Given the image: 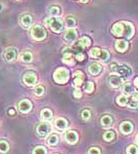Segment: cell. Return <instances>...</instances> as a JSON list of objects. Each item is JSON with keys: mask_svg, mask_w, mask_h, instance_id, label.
<instances>
[{"mask_svg": "<svg viewBox=\"0 0 138 154\" xmlns=\"http://www.w3.org/2000/svg\"><path fill=\"white\" fill-rule=\"evenodd\" d=\"M79 1H81V2H84V3H86V2H88V0H79Z\"/></svg>", "mask_w": 138, "mask_h": 154, "instance_id": "cell-46", "label": "cell"}, {"mask_svg": "<svg viewBox=\"0 0 138 154\" xmlns=\"http://www.w3.org/2000/svg\"><path fill=\"white\" fill-rule=\"evenodd\" d=\"M33 154H47V150H46V148L42 147V146H38V147L34 148Z\"/></svg>", "mask_w": 138, "mask_h": 154, "instance_id": "cell-33", "label": "cell"}, {"mask_svg": "<svg viewBox=\"0 0 138 154\" xmlns=\"http://www.w3.org/2000/svg\"><path fill=\"white\" fill-rule=\"evenodd\" d=\"M34 94L36 96H38V97H41L44 94V88H43V86H41V85L36 86V88H34Z\"/></svg>", "mask_w": 138, "mask_h": 154, "instance_id": "cell-32", "label": "cell"}, {"mask_svg": "<svg viewBox=\"0 0 138 154\" xmlns=\"http://www.w3.org/2000/svg\"><path fill=\"white\" fill-rule=\"evenodd\" d=\"M74 77H84V74H82V71H75Z\"/></svg>", "mask_w": 138, "mask_h": 154, "instance_id": "cell-43", "label": "cell"}, {"mask_svg": "<svg viewBox=\"0 0 138 154\" xmlns=\"http://www.w3.org/2000/svg\"><path fill=\"white\" fill-rule=\"evenodd\" d=\"M128 46H129V44H128V41L127 40H117L115 42V48L117 49L119 51H121V53H124V51H126L128 49Z\"/></svg>", "mask_w": 138, "mask_h": 154, "instance_id": "cell-16", "label": "cell"}, {"mask_svg": "<svg viewBox=\"0 0 138 154\" xmlns=\"http://www.w3.org/2000/svg\"><path fill=\"white\" fill-rule=\"evenodd\" d=\"M109 59V53L107 51H104V49H102L101 54H100L99 58H98V60H100V61L102 62H106L107 60Z\"/></svg>", "mask_w": 138, "mask_h": 154, "instance_id": "cell-29", "label": "cell"}, {"mask_svg": "<svg viewBox=\"0 0 138 154\" xmlns=\"http://www.w3.org/2000/svg\"><path fill=\"white\" fill-rule=\"evenodd\" d=\"M133 130V125H131V122L129 121H124V122L121 125V131L125 135H128L130 134Z\"/></svg>", "mask_w": 138, "mask_h": 154, "instance_id": "cell-17", "label": "cell"}, {"mask_svg": "<svg viewBox=\"0 0 138 154\" xmlns=\"http://www.w3.org/2000/svg\"><path fill=\"white\" fill-rule=\"evenodd\" d=\"M73 96H74V98H76V99H81L82 98V91H81V89H79V88L75 89V91H73Z\"/></svg>", "mask_w": 138, "mask_h": 154, "instance_id": "cell-38", "label": "cell"}, {"mask_svg": "<svg viewBox=\"0 0 138 154\" xmlns=\"http://www.w3.org/2000/svg\"><path fill=\"white\" fill-rule=\"evenodd\" d=\"M20 59H21L22 62H24V63H30V62H32V60H33V56H32L31 53H28V51H25L20 56Z\"/></svg>", "mask_w": 138, "mask_h": 154, "instance_id": "cell-19", "label": "cell"}, {"mask_svg": "<svg viewBox=\"0 0 138 154\" xmlns=\"http://www.w3.org/2000/svg\"><path fill=\"white\" fill-rule=\"evenodd\" d=\"M114 139V133L111 131H107L106 133L104 134V140L109 142V141H112Z\"/></svg>", "mask_w": 138, "mask_h": 154, "instance_id": "cell-30", "label": "cell"}, {"mask_svg": "<svg viewBox=\"0 0 138 154\" xmlns=\"http://www.w3.org/2000/svg\"><path fill=\"white\" fill-rule=\"evenodd\" d=\"M30 35L36 41H41L47 37V31L40 25H36L30 31Z\"/></svg>", "mask_w": 138, "mask_h": 154, "instance_id": "cell-4", "label": "cell"}, {"mask_svg": "<svg viewBox=\"0 0 138 154\" xmlns=\"http://www.w3.org/2000/svg\"><path fill=\"white\" fill-rule=\"evenodd\" d=\"M102 71V66L98 63H92L89 66V72L92 75H98Z\"/></svg>", "mask_w": 138, "mask_h": 154, "instance_id": "cell-15", "label": "cell"}, {"mask_svg": "<svg viewBox=\"0 0 138 154\" xmlns=\"http://www.w3.org/2000/svg\"><path fill=\"white\" fill-rule=\"evenodd\" d=\"M127 153L128 154H138V148L135 145L129 146L127 149Z\"/></svg>", "mask_w": 138, "mask_h": 154, "instance_id": "cell-34", "label": "cell"}, {"mask_svg": "<svg viewBox=\"0 0 138 154\" xmlns=\"http://www.w3.org/2000/svg\"><path fill=\"white\" fill-rule=\"evenodd\" d=\"M123 82V79L119 75H111L108 78V83L111 88H119Z\"/></svg>", "mask_w": 138, "mask_h": 154, "instance_id": "cell-13", "label": "cell"}, {"mask_svg": "<svg viewBox=\"0 0 138 154\" xmlns=\"http://www.w3.org/2000/svg\"><path fill=\"white\" fill-rule=\"evenodd\" d=\"M117 73H119V76L121 77L123 80H127V79L130 78L132 74L131 69L129 68L127 65H123V66H119L117 69Z\"/></svg>", "mask_w": 138, "mask_h": 154, "instance_id": "cell-5", "label": "cell"}, {"mask_svg": "<svg viewBox=\"0 0 138 154\" xmlns=\"http://www.w3.org/2000/svg\"><path fill=\"white\" fill-rule=\"evenodd\" d=\"M32 22H33V19L30 14H23L20 19V23H21L22 27L25 29H28L31 27L32 25Z\"/></svg>", "mask_w": 138, "mask_h": 154, "instance_id": "cell-12", "label": "cell"}, {"mask_svg": "<svg viewBox=\"0 0 138 154\" xmlns=\"http://www.w3.org/2000/svg\"><path fill=\"white\" fill-rule=\"evenodd\" d=\"M60 12H61V11H60V7H58V6H51L49 8V14L53 17L59 16Z\"/></svg>", "mask_w": 138, "mask_h": 154, "instance_id": "cell-27", "label": "cell"}, {"mask_svg": "<svg viewBox=\"0 0 138 154\" xmlns=\"http://www.w3.org/2000/svg\"><path fill=\"white\" fill-rule=\"evenodd\" d=\"M18 57V51L14 48H8L5 49L3 54V58L6 62H12L17 59Z\"/></svg>", "mask_w": 138, "mask_h": 154, "instance_id": "cell-7", "label": "cell"}, {"mask_svg": "<svg viewBox=\"0 0 138 154\" xmlns=\"http://www.w3.org/2000/svg\"><path fill=\"white\" fill-rule=\"evenodd\" d=\"M63 63H64V64H66V65L72 66V65L74 64L73 58H72V57H68V58H63Z\"/></svg>", "mask_w": 138, "mask_h": 154, "instance_id": "cell-37", "label": "cell"}, {"mask_svg": "<svg viewBox=\"0 0 138 154\" xmlns=\"http://www.w3.org/2000/svg\"><path fill=\"white\" fill-rule=\"evenodd\" d=\"M2 11V5H0V11Z\"/></svg>", "mask_w": 138, "mask_h": 154, "instance_id": "cell-48", "label": "cell"}, {"mask_svg": "<svg viewBox=\"0 0 138 154\" xmlns=\"http://www.w3.org/2000/svg\"><path fill=\"white\" fill-rule=\"evenodd\" d=\"M101 51H102L101 48H94L91 49V51H90V56H91L92 58H94V59H98V58H99V56H100V54H101Z\"/></svg>", "mask_w": 138, "mask_h": 154, "instance_id": "cell-26", "label": "cell"}, {"mask_svg": "<svg viewBox=\"0 0 138 154\" xmlns=\"http://www.w3.org/2000/svg\"><path fill=\"white\" fill-rule=\"evenodd\" d=\"M19 110L21 113H29L32 109V104L29 100H22L19 103Z\"/></svg>", "mask_w": 138, "mask_h": 154, "instance_id": "cell-9", "label": "cell"}, {"mask_svg": "<svg viewBox=\"0 0 138 154\" xmlns=\"http://www.w3.org/2000/svg\"><path fill=\"white\" fill-rule=\"evenodd\" d=\"M101 123L103 126H109L112 125V117L109 115H105L101 118Z\"/></svg>", "mask_w": 138, "mask_h": 154, "instance_id": "cell-23", "label": "cell"}, {"mask_svg": "<svg viewBox=\"0 0 138 154\" xmlns=\"http://www.w3.org/2000/svg\"><path fill=\"white\" fill-rule=\"evenodd\" d=\"M77 38V32L74 29H68L64 34V39L68 43H73Z\"/></svg>", "mask_w": 138, "mask_h": 154, "instance_id": "cell-11", "label": "cell"}, {"mask_svg": "<svg viewBox=\"0 0 138 154\" xmlns=\"http://www.w3.org/2000/svg\"><path fill=\"white\" fill-rule=\"evenodd\" d=\"M65 25L68 29H74V27L76 26V21L72 17H67L65 20Z\"/></svg>", "mask_w": 138, "mask_h": 154, "instance_id": "cell-21", "label": "cell"}, {"mask_svg": "<svg viewBox=\"0 0 138 154\" xmlns=\"http://www.w3.org/2000/svg\"><path fill=\"white\" fill-rule=\"evenodd\" d=\"M136 142H137V144H138V136L136 137Z\"/></svg>", "mask_w": 138, "mask_h": 154, "instance_id": "cell-47", "label": "cell"}, {"mask_svg": "<svg viewBox=\"0 0 138 154\" xmlns=\"http://www.w3.org/2000/svg\"><path fill=\"white\" fill-rule=\"evenodd\" d=\"M82 80H84V77H75L73 81V85L75 88H79L82 84Z\"/></svg>", "mask_w": 138, "mask_h": 154, "instance_id": "cell-35", "label": "cell"}, {"mask_svg": "<svg viewBox=\"0 0 138 154\" xmlns=\"http://www.w3.org/2000/svg\"><path fill=\"white\" fill-rule=\"evenodd\" d=\"M134 85H135V88H138V77H136V78L134 79Z\"/></svg>", "mask_w": 138, "mask_h": 154, "instance_id": "cell-44", "label": "cell"}, {"mask_svg": "<svg viewBox=\"0 0 138 154\" xmlns=\"http://www.w3.org/2000/svg\"><path fill=\"white\" fill-rule=\"evenodd\" d=\"M55 125H56V128L58 130L63 131L67 128L68 123H67V120H65L64 118H58L56 119V121H55Z\"/></svg>", "mask_w": 138, "mask_h": 154, "instance_id": "cell-18", "label": "cell"}, {"mask_svg": "<svg viewBox=\"0 0 138 154\" xmlns=\"http://www.w3.org/2000/svg\"><path fill=\"white\" fill-rule=\"evenodd\" d=\"M65 139H66V141L69 144H75L77 142V140H79V136H77V134L75 131H68L65 134Z\"/></svg>", "mask_w": 138, "mask_h": 154, "instance_id": "cell-14", "label": "cell"}, {"mask_svg": "<svg viewBox=\"0 0 138 154\" xmlns=\"http://www.w3.org/2000/svg\"><path fill=\"white\" fill-rule=\"evenodd\" d=\"M89 154H100V151H99V149H98V148L93 147V148H91L89 150Z\"/></svg>", "mask_w": 138, "mask_h": 154, "instance_id": "cell-40", "label": "cell"}, {"mask_svg": "<svg viewBox=\"0 0 138 154\" xmlns=\"http://www.w3.org/2000/svg\"><path fill=\"white\" fill-rule=\"evenodd\" d=\"M9 150V145L5 141H0V152L6 153Z\"/></svg>", "mask_w": 138, "mask_h": 154, "instance_id": "cell-28", "label": "cell"}, {"mask_svg": "<svg viewBox=\"0 0 138 154\" xmlns=\"http://www.w3.org/2000/svg\"><path fill=\"white\" fill-rule=\"evenodd\" d=\"M44 23L52 31H54L55 33H60L63 30V22L61 21L57 17H51V18H47L44 20Z\"/></svg>", "mask_w": 138, "mask_h": 154, "instance_id": "cell-2", "label": "cell"}, {"mask_svg": "<svg viewBox=\"0 0 138 154\" xmlns=\"http://www.w3.org/2000/svg\"><path fill=\"white\" fill-rule=\"evenodd\" d=\"M95 86H94V83L91 82V81H89V82H87L86 84H85V91H87V93L91 94L93 91H94Z\"/></svg>", "mask_w": 138, "mask_h": 154, "instance_id": "cell-31", "label": "cell"}, {"mask_svg": "<svg viewBox=\"0 0 138 154\" xmlns=\"http://www.w3.org/2000/svg\"><path fill=\"white\" fill-rule=\"evenodd\" d=\"M75 59H76L79 62L84 61V60H85V54L82 53H77L76 54H75Z\"/></svg>", "mask_w": 138, "mask_h": 154, "instance_id": "cell-39", "label": "cell"}, {"mask_svg": "<svg viewBox=\"0 0 138 154\" xmlns=\"http://www.w3.org/2000/svg\"><path fill=\"white\" fill-rule=\"evenodd\" d=\"M91 45V39L87 36H84L82 37L79 40H77L76 43L74 44V48H79V49H84V48H87Z\"/></svg>", "mask_w": 138, "mask_h": 154, "instance_id": "cell-10", "label": "cell"}, {"mask_svg": "<svg viewBox=\"0 0 138 154\" xmlns=\"http://www.w3.org/2000/svg\"><path fill=\"white\" fill-rule=\"evenodd\" d=\"M129 107H130V108H132V109H136L137 107H138V103H137V102H134V101H133L132 103H130V104H129Z\"/></svg>", "mask_w": 138, "mask_h": 154, "instance_id": "cell-41", "label": "cell"}, {"mask_svg": "<svg viewBox=\"0 0 138 154\" xmlns=\"http://www.w3.org/2000/svg\"><path fill=\"white\" fill-rule=\"evenodd\" d=\"M122 91L124 94H127V95H130V94H133V91H134V88H133V85L131 83L129 82H126L123 85L122 88Z\"/></svg>", "mask_w": 138, "mask_h": 154, "instance_id": "cell-22", "label": "cell"}, {"mask_svg": "<svg viewBox=\"0 0 138 154\" xmlns=\"http://www.w3.org/2000/svg\"><path fill=\"white\" fill-rule=\"evenodd\" d=\"M90 117H91V112L89 110H84L82 112V118L84 120H88V119H90Z\"/></svg>", "mask_w": 138, "mask_h": 154, "instance_id": "cell-36", "label": "cell"}, {"mask_svg": "<svg viewBox=\"0 0 138 154\" xmlns=\"http://www.w3.org/2000/svg\"><path fill=\"white\" fill-rule=\"evenodd\" d=\"M23 80L28 86H33L37 82V77L33 72H27L23 77Z\"/></svg>", "mask_w": 138, "mask_h": 154, "instance_id": "cell-8", "label": "cell"}, {"mask_svg": "<svg viewBox=\"0 0 138 154\" xmlns=\"http://www.w3.org/2000/svg\"><path fill=\"white\" fill-rule=\"evenodd\" d=\"M8 113L11 114V115H14V109H11V110H8Z\"/></svg>", "mask_w": 138, "mask_h": 154, "instance_id": "cell-45", "label": "cell"}, {"mask_svg": "<svg viewBox=\"0 0 138 154\" xmlns=\"http://www.w3.org/2000/svg\"><path fill=\"white\" fill-rule=\"evenodd\" d=\"M134 27L131 23L122 22V23H115L111 29L112 34L117 37L124 36L127 39H131L134 35Z\"/></svg>", "mask_w": 138, "mask_h": 154, "instance_id": "cell-1", "label": "cell"}, {"mask_svg": "<svg viewBox=\"0 0 138 154\" xmlns=\"http://www.w3.org/2000/svg\"><path fill=\"white\" fill-rule=\"evenodd\" d=\"M117 104L121 106H125L128 104V102H129V99H128V97L126 95H122V96H119L117 97Z\"/></svg>", "mask_w": 138, "mask_h": 154, "instance_id": "cell-24", "label": "cell"}, {"mask_svg": "<svg viewBox=\"0 0 138 154\" xmlns=\"http://www.w3.org/2000/svg\"><path fill=\"white\" fill-rule=\"evenodd\" d=\"M132 99L134 102H137L138 101V91H135L134 94L132 95Z\"/></svg>", "mask_w": 138, "mask_h": 154, "instance_id": "cell-42", "label": "cell"}, {"mask_svg": "<svg viewBox=\"0 0 138 154\" xmlns=\"http://www.w3.org/2000/svg\"><path fill=\"white\" fill-rule=\"evenodd\" d=\"M36 131H37V134H38V136L47 137L52 131V126L50 125L49 123H47V122L40 123V125H37Z\"/></svg>", "mask_w": 138, "mask_h": 154, "instance_id": "cell-6", "label": "cell"}, {"mask_svg": "<svg viewBox=\"0 0 138 154\" xmlns=\"http://www.w3.org/2000/svg\"><path fill=\"white\" fill-rule=\"evenodd\" d=\"M69 79V71L66 68H58L54 73V80L57 83H66Z\"/></svg>", "mask_w": 138, "mask_h": 154, "instance_id": "cell-3", "label": "cell"}, {"mask_svg": "<svg viewBox=\"0 0 138 154\" xmlns=\"http://www.w3.org/2000/svg\"><path fill=\"white\" fill-rule=\"evenodd\" d=\"M58 142H59V138H58L57 135H51L49 138H47V144L51 146L57 145Z\"/></svg>", "mask_w": 138, "mask_h": 154, "instance_id": "cell-25", "label": "cell"}, {"mask_svg": "<svg viewBox=\"0 0 138 154\" xmlns=\"http://www.w3.org/2000/svg\"><path fill=\"white\" fill-rule=\"evenodd\" d=\"M40 116H41V119H43V120H51L53 118V113L51 110H49V109H43V110L40 112Z\"/></svg>", "mask_w": 138, "mask_h": 154, "instance_id": "cell-20", "label": "cell"}]
</instances>
